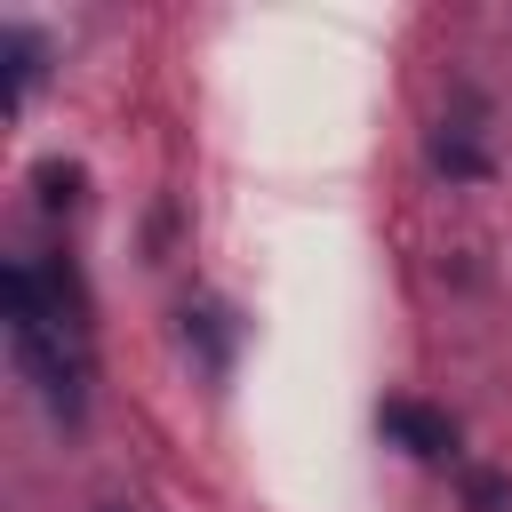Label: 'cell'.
<instances>
[{
	"instance_id": "3957f363",
	"label": "cell",
	"mask_w": 512,
	"mask_h": 512,
	"mask_svg": "<svg viewBox=\"0 0 512 512\" xmlns=\"http://www.w3.org/2000/svg\"><path fill=\"white\" fill-rule=\"evenodd\" d=\"M0 48H8V80H16V104L32 96V80H40V40L24 32V24H8L0 32Z\"/></svg>"
},
{
	"instance_id": "6da1fadb",
	"label": "cell",
	"mask_w": 512,
	"mask_h": 512,
	"mask_svg": "<svg viewBox=\"0 0 512 512\" xmlns=\"http://www.w3.org/2000/svg\"><path fill=\"white\" fill-rule=\"evenodd\" d=\"M376 424H384V440L408 448L416 464H448V456H456V416L432 408V400H408V392H400V400L376 408Z\"/></svg>"
},
{
	"instance_id": "5b68a950",
	"label": "cell",
	"mask_w": 512,
	"mask_h": 512,
	"mask_svg": "<svg viewBox=\"0 0 512 512\" xmlns=\"http://www.w3.org/2000/svg\"><path fill=\"white\" fill-rule=\"evenodd\" d=\"M72 184H80V168H56V160H48V168H40V208H72V200H80Z\"/></svg>"
},
{
	"instance_id": "277c9868",
	"label": "cell",
	"mask_w": 512,
	"mask_h": 512,
	"mask_svg": "<svg viewBox=\"0 0 512 512\" xmlns=\"http://www.w3.org/2000/svg\"><path fill=\"white\" fill-rule=\"evenodd\" d=\"M464 512H512V480L504 472H464Z\"/></svg>"
},
{
	"instance_id": "7a4b0ae2",
	"label": "cell",
	"mask_w": 512,
	"mask_h": 512,
	"mask_svg": "<svg viewBox=\"0 0 512 512\" xmlns=\"http://www.w3.org/2000/svg\"><path fill=\"white\" fill-rule=\"evenodd\" d=\"M432 160H440L456 184H480V176H488V152H480L464 128H440V136H432Z\"/></svg>"
},
{
	"instance_id": "8992f818",
	"label": "cell",
	"mask_w": 512,
	"mask_h": 512,
	"mask_svg": "<svg viewBox=\"0 0 512 512\" xmlns=\"http://www.w3.org/2000/svg\"><path fill=\"white\" fill-rule=\"evenodd\" d=\"M96 512H120V504H96Z\"/></svg>"
}]
</instances>
